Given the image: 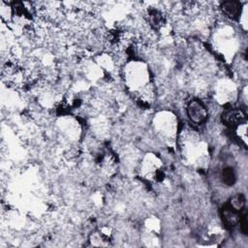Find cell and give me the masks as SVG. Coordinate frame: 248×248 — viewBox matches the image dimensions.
<instances>
[{"mask_svg":"<svg viewBox=\"0 0 248 248\" xmlns=\"http://www.w3.org/2000/svg\"><path fill=\"white\" fill-rule=\"evenodd\" d=\"M223 122L231 127H237L246 123V113L241 108L227 109L222 115Z\"/></svg>","mask_w":248,"mask_h":248,"instance_id":"obj_2","label":"cell"},{"mask_svg":"<svg viewBox=\"0 0 248 248\" xmlns=\"http://www.w3.org/2000/svg\"><path fill=\"white\" fill-rule=\"evenodd\" d=\"M222 180L224 183H226L227 185H232L234 182L235 179V174L234 171L232 170V168L231 167H227L222 170Z\"/></svg>","mask_w":248,"mask_h":248,"instance_id":"obj_4","label":"cell"},{"mask_svg":"<svg viewBox=\"0 0 248 248\" xmlns=\"http://www.w3.org/2000/svg\"><path fill=\"white\" fill-rule=\"evenodd\" d=\"M187 115L191 122L195 124H202L206 121L208 113L205 106L199 100H192L187 105Z\"/></svg>","mask_w":248,"mask_h":248,"instance_id":"obj_1","label":"cell"},{"mask_svg":"<svg viewBox=\"0 0 248 248\" xmlns=\"http://www.w3.org/2000/svg\"><path fill=\"white\" fill-rule=\"evenodd\" d=\"M240 7H241V5L236 1H226L221 4L220 9L226 16H228L230 18H235L241 13Z\"/></svg>","mask_w":248,"mask_h":248,"instance_id":"obj_3","label":"cell"}]
</instances>
